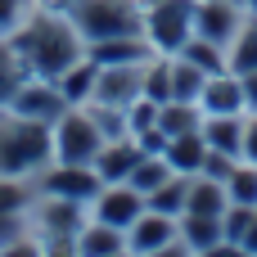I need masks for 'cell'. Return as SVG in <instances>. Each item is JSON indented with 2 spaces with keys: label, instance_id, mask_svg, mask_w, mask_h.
I'll return each mask as SVG.
<instances>
[{
  "label": "cell",
  "instance_id": "obj_12",
  "mask_svg": "<svg viewBox=\"0 0 257 257\" xmlns=\"http://www.w3.org/2000/svg\"><path fill=\"white\" fill-rule=\"evenodd\" d=\"M145 158V149H140V140L131 136H117V140H104V149H99V158H95V172L104 176V185H117V181H126L131 176V167Z\"/></svg>",
  "mask_w": 257,
  "mask_h": 257
},
{
  "label": "cell",
  "instance_id": "obj_22",
  "mask_svg": "<svg viewBox=\"0 0 257 257\" xmlns=\"http://www.w3.org/2000/svg\"><path fill=\"white\" fill-rule=\"evenodd\" d=\"M199 104H190V99H167V104H158V131L172 140V136H185V131H199L203 122H199Z\"/></svg>",
  "mask_w": 257,
  "mask_h": 257
},
{
  "label": "cell",
  "instance_id": "obj_6",
  "mask_svg": "<svg viewBox=\"0 0 257 257\" xmlns=\"http://www.w3.org/2000/svg\"><path fill=\"white\" fill-rule=\"evenodd\" d=\"M5 108H14V113H23V117H41V122H59L72 104L63 99L59 81H50V77H27V81L14 90V99H9Z\"/></svg>",
  "mask_w": 257,
  "mask_h": 257
},
{
  "label": "cell",
  "instance_id": "obj_8",
  "mask_svg": "<svg viewBox=\"0 0 257 257\" xmlns=\"http://www.w3.org/2000/svg\"><path fill=\"white\" fill-rule=\"evenodd\" d=\"M172 248H181V226H176V217L145 208V212L131 221V230H126V253H172Z\"/></svg>",
  "mask_w": 257,
  "mask_h": 257
},
{
  "label": "cell",
  "instance_id": "obj_27",
  "mask_svg": "<svg viewBox=\"0 0 257 257\" xmlns=\"http://www.w3.org/2000/svg\"><path fill=\"white\" fill-rule=\"evenodd\" d=\"M167 176H176V172L167 167V158H163V154H145V158H140V163L131 167L126 185H136L140 194H154V190H158V185H163Z\"/></svg>",
  "mask_w": 257,
  "mask_h": 257
},
{
  "label": "cell",
  "instance_id": "obj_13",
  "mask_svg": "<svg viewBox=\"0 0 257 257\" xmlns=\"http://www.w3.org/2000/svg\"><path fill=\"white\" fill-rule=\"evenodd\" d=\"M86 54L99 63V68H117V63H149L158 50L140 36H108V41H95L86 45Z\"/></svg>",
  "mask_w": 257,
  "mask_h": 257
},
{
  "label": "cell",
  "instance_id": "obj_32",
  "mask_svg": "<svg viewBox=\"0 0 257 257\" xmlns=\"http://www.w3.org/2000/svg\"><path fill=\"white\" fill-rule=\"evenodd\" d=\"M230 172H235V163H230V154H221V149H212L208 145V154H203V176H212V181H230Z\"/></svg>",
  "mask_w": 257,
  "mask_h": 257
},
{
  "label": "cell",
  "instance_id": "obj_10",
  "mask_svg": "<svg viewBox=\"0 0 257 257\" xmlns=\"http://www.w3.org/2000/svg\"><path fill=\"white\" fill-rule=\"evenodd\" d=\"M140 212H145V194H140L136 185H126V181L104 185V190L90 199V217L104 221V226H117V230H131V221H136Z\"/></svg>",
  "mask_w": 257,
  "mask_h": 257
},
{
  "label": "cell",
  "instance_id": "obj_24",
  "mask_svg": "<svg viewBox=\"0 0 257 257\" xmlns=\"http://www.w3.org/2000/svg\"><path fill=\"white\" fill-rule=\"evenodd\" d=\"M185 194H190V176H167L154 194H145V208L167 212V217H181L185 212Z\"/></svg>",
  "mask_w": 257,
  "mask_h": 257
},
{
  "label": "cell",
  "instance_id": "obj_5",
  "mask_svg": "<svg viewBox=\"0 0 257 257\" xmlns=\"http://www.w3.org/2000/svg\"><path fill=\"white\" fill-rule=\"evenodd\" d=\"M145 36L158 54H181L194 36V0H154L145 5Z\"/></svg>",
  "mask_w": 257,
  "mask_h": 257
},
{
  "label": "cell",
  "instance_id": "obj_11",
  "mask_svg": "<svg viewBox=\"0 0 257 257\" xmlns=\"http://www.w3.org/2000/svg\"><path fill=\"white\" fill-rule=\"evenodd\" d=\"M239 23H244V14H239L235 0H199V5H194V36H208V41H217L221 50H226L230 36L239 32Z\"/></svg>",
  "mask_w": 257,
  "mask_h": 257
},
{
  "label": "cell",
  "instance_id": "obj_25",
  "mask_svg": "<svg viewBox=\"0 0 257 257\" xmlns=\"http://www.w3.org/2000/svg\"><path fill=\"white\" fill-rule=\"evenodd\" d=\"M181 59H190L194 68H203L208 77H217V72H230V68H226V54H221V45H217V41H208V36H190V41L181 45Z\"/></svg>",
  "mask_w": 257,
  "mask_h": 257
},
{
  "label": "cell",
  "instance_id": "obj_21",
  "mask_svg": "<svg viewBox=\"0 0 257 257\" xmlns=\"http://www.w3.org/2000/svg\"><path fill=\"white\" fill-rule=\"evenodd\" d=\"M95 81H99V63L86 54L81 63H72V68L59 77V90H63V99H68V104H90Z\"/></svg>",
  "mask_w": 257,
  "mask_h": 257
},
{
  "label": "cell",
  "instance_id": "obj_9",
  "mask_svg": "<svg viewBox=\"0 0 257 257\" xmlns=\"http://www.w3.org/2000/svg\"><path fill=\"white\" fill-rule=\"evenodd\" d=\"M145 90V63H117V68H99V81H95V95L90 104H104V108H126L136 104Z\"/></svg>",
  "mask_w": 257,
  "mask_h": 257
},
{
  "label": "cell",
  "instance_id": "obj_18",
  "mask_svg": "<svg viewBox=\"0 0 257 257\" xmlns=\"http://www.w3.org/2000/svg\"><path fill=\"white\" fill-rule=\"evenodd\" d=\"M77 253L86 257H117L126 253V230H117V226H104V221H95L90 217V226H81L77 230Z\"/></svg>",
  "mask_w": 257,
  "mask_h": 257
},
{
  "label": "cell",
  "instance_id": "obj_20",
  "mask_svg": "<svg viewBox=\"0 0 257 257\" xmlns=\"http://www.w3.org/2000/svg\"><path fill=\"white\" fill-rule=\"evenodd\" d=\"M226 50H230V54H226V68H230L235 77L257 72V18L239 23V32L230 36V45H226Z\"/></svg>",
  "mask_w": 257,
  "mask_h": 257
},
{
  "label": "cell",
  "instance_id": "obj_26",
  "mask_svg": "<svg viewBox=\"0 0 257 257\" xmlns=\"http://www.w3.org/2000/svg\"><path fill=\"white\" fill-rule=\"evenodd\" d=\"M32 72H27V63H23V54L9 45V41H0V108L14 99V90L27 81Z\"/></svg>",
  "mask_w": 257,
  "mask_h": 257
},
{
  "label": "cell",
  "instance_id": "obj_14",
  "mask_svg": "<svg viewBox=\"0 0 257 257\" xmlns=\"http://www.w3.org/2000/svg\"><path fill=\"white\" fill-rule=\"evenodd\" d=\"M203 154H208V140H203V126L199 131H185V136H172L163 158L176 176H199L203 172Z\"/></svg>",
  "mask_w": 257,
  "mask_h": 257
},
{
  "label": "cell",
  "instance_id": "obj_33",
  "mask_svg": "<svg viewBox=\"0 0 257 257\" xmlns=\"http://www.w3.org/2000/svg\"><path fill=\"white\" fill-rule=\"evenodd\" d=\"M244 158L257 163V122H244Z\"/></svg>",
  "mask_w": 257,
  "mask_h": 257
},
{
  "label": "cell",
  "instance_id": "obj_31",
  "mask_svg": "<svg viewBox=\"0 0 257 257\" xmlns=\"http://www.w3.org/2000/svg\"><path fill=\"white\" fill-rule=\"evenodd\" d=\"M18 235H27L18 212H0V253H23L27 244H18Z\"/></svg>",
  "mask_w": 257,
  "mask_h": 257
},
{
  "label": "cell",
  "instance_id": "obj_7",
  "mask_svg": "<svg viewBox=\"0 0 257 257\" xmlns=\"http://www.w3.org/2000/svg\"><path fill=\"white\" fill-rule=\"evenodd\" d=\"M41 190L54 194V199H77L90 208V199L104 190V176L95 167H77V163H54L41 172Z\"/></svg>",
  "mask_w": 257,
  "mask_h": 257
},
{
  "label": "cell",
  "instance_id": "obj_16",
  "mask_svg": "<svg viewBox=\"0 0 257 257\" xmlns=\"http://www.w3.org/2000/svg\"><path fill=\"white\" fill-rule=\"evenodd\" d=\"M226 239L221 217H199V212H181V248L185 253H212Z\"/></svg>",
  "mask_w": 257,
  "mask_h": 257
},
{
  "label": "cell",
  "instance_id": "obj_2",
  "mask_svg": "<svg viewBox=\"0 0 257 257\" xmlns=\"http://www.w3.org/2000/svg\"><path fill=\"white\" fill-rule=\"evenodd\" d=\"M50 158H54V122L0 108V176L23 181L32 172H45Z\"/></svg>",
  "mask_w": 257,
  "mask_h": 257
},
{
  "label": "cell",
  "instance_id": "obj_36",
  "mask_svg": "<svg viewBox=\"0 0 257 257\" xmlns=\"http://www.w3.org/2000/svg\"><path fill=\"white\" fill-rule=\"evenodd\" d=\"M244 5H248V9H257V0H244Z\"/></svg>",
  "mask_w": 257,
  "mask_h": 257
},
{
  "label": "cell",
  "instance_id": "obj_3",
  "mask_svg": "<svg viewBox=\"0 0 257 257\" xmlns=\"http://www.w3.org/2000/svg\"><path fill=\"white\" fill-rule=\"evenodd\" d=\"M68 18H72V27L81 32L86 45L108 41V36H140L145 32V5L140 0H72Z\"/></svg>",
  "mask_w": 257,
  "mask_h": 257
},
{
  "label": "cell",
  "instance_id": "obj_23",
  "mask_svg": "<svg viewBox=\"0 0 257 257\" xmlns=\"http://www.w3.org/2000/svg\"><path fill=\"white\" fill-rule=\"evenodd\" d=\"M203 86H208V72H203V68H194L190 59L172 54V99H190V104H199Z\"/></svg>",
  "mask_w": 257,
  "mask_h": 257
},
{
  "label": "cell",
  "instance_id": "obj_15",
  "mask_svg": "<svg viewBox=\"0 0 257 257\" xmlns=\"http://www.w3.org/2000/svg\"><path fill=\"white\" fill-rule=\"evenodd\" d=\"M199 108L212 117V113H239L244 108V81L235 77V72H217V77H208V86H203V95H199Z\"/></svg>",
  "mask_w": 257,
  "mask_h": 257
},
{
  "label": "cell",
  "instance_id": "obj_34",
  "mask_svg": "<svg viewBox=\"0 0 257 257\" xmlns=\"http://www.w3.org/2000/svg\"><path fill=\"white\" fill-rule=\"evenodd\" d=\"M239 81H244V104H248V108H257V72L239 77Z\"/></svg>",
  "mask_w": 257,
  "mask_h": 257
},
{
  "label": "cell",
  "instance_id": "obj_19",
  "mask_svg": "<svg viewBox=\"0 0 257 257\" xmlns=\"http://www.w3.org/2000/svg\"><path fill=\"white\" fill-rule=\"evenodd\" d=\"M203 140H208L212 149L230 154V158H244V122H239L235 113H212V117L203 122Z\"/></svg>",
  "mask_w": 257,
  "mask_h": 257
},
{
  "label": "cell",
  "instance_id": "obj_29",
  "mask_svg": "<svg viewBox=\"0 0 257 257\" xmlns=\"http://www.w3.org/2000/svg\"><path fill=\"white\" fill-rule=\"evenodd\" d=\"M27 5H32V0H0V41H9V36L23 27Z\"/></svg>",
  "mask_w": 257,
  "mask_h": 257
},
{
  "label": "cell",
  "instance_id": "obj_1",
  "mask_svg": "<svg viewBox=\"0 0 257 257\" xmlns=\"http://www.w3.org/2000/svg\"><path fill=\"white\" fill-rule=\"evenodd\" d=\"M9 45L23 54L32 77H50V81H59L72 63L86 59V41L72 27V18L68 14H50V9H32L23 18V27L9 36Z\"/></svg>",
  "mask_w": 257,
  "mask_h": 257
},
{
  "label": "cell",
  "instance_id": "obj_4",
  "mask_svg": "<svg viewBox=\"0 0 257 257\" xmlns=\"http://www.w3.org/2000/svg\"><path fill=\"white\" fill-rule=\"evenodd\" d=\"M104 149V126L95 122V113H81L77 104L54 122V163H77V167H95Z\"/></svg>",
  "mask_w": 257,
  "mask_h": 257
},
{
  "label": "cell",
  "instance_id": "obj_17",
  "mask_svg": "<svg viewBox=\"0 0 257 257\" xmlns=\"http://www.w3.org/2000/svg\"><path fill=\"white\" fill-rule=\"evenodd\" d=\"M230 208V194H226V185L221 181H212V176H190V194H185V212H199V217H221Z\"/></svg>",
  "mask_w": 257,
  "mask_h": 257
},
{
  "label": "cell",
  "instance_id": "obj_28",
  "mask_svg": "<svg viewBox=\"0 0 257 257\" xmlns=\"http://www.w3.org/2000/svg\"><path fill=\"white\" fill-rule=\"evenodd\" d=\"M226 194H230V203L257 208V163H235V172L226 181Z\"/></svg>",
  "mask_w": 257,
  "mask_h": 257
},
{
  "label": "cell",
  "instance_id": "obj_35",
  "mask_svg": "<svg viewBox=\"0 0 257 257\" xmlns=\"http://www.w3.org/2000/svg\"><path fill=\"white\" fill-rule=\"evenodd\" d=\"M239 248L244 253H257V212H253V221H248V230H244V239H239Z\"/></svg>",
  "mask_w": 257,
  "mask_h": 257
},
{
  "label": "cell",
  "instance_id": "obj_30",
  "mask_svg": "<svg viewBox=\"0 0 257 257\" xmlns=\"http://www.w3.org/2000/svg\"><path fill=\"white\" fill-rule=\"evenodd\" d=\"M27 199H32V194L18 185V176H0V212H23Z\"/></svg>",
  "mask_w": 257,
  "mask_h": 257
}]
</instances>
